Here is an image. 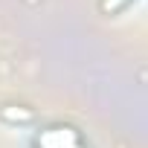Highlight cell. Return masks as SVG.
Listing matches in <instances>:
<instances>
[{
	"label": "cell",
	"instance_id": "7a4b0ae2",
	"mask_svg": "<svg viewBox=\"0 0 148 148\" xmlns=\"http://www.w3.org/2000/svg\"><path fill=\"white\" fill-rule=\"evenodd\" d=\"M128 3H134V0H102V12H105V15H116V12H122Z\"/></svg>",
	"mask_w": 148,
	"mask_h": 148
},
{
	"label": "cell",
	"instance_id": "6da1fadb",
	"mask_svg": "<svg viewBox=\"0 0 148 148\" xmlns=\"http://www.w3.org/2000/svg\"><path fill=\"white\" fill-rule=\"evenodd\" d=\"M35 148H87V145L73 128H49L38 136Z\"/></svg>",
	"mask_w": 148,
	"mask_h": 148
}]
</instances>
